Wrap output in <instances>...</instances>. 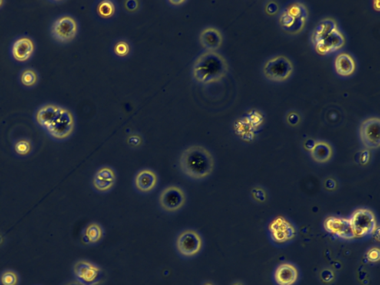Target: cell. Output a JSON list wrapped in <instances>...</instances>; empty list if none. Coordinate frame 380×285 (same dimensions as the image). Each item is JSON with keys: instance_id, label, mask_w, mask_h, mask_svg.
Instances as JSON below:
<instances>
[{"instance_id": "cell-26", "label": "cell", "mask_w": 380, "mask_h": 285, "mask_svg": "<svg viewBox=\"0 0 380 285\" xmlns=\"http://www.w3.org/2000/svg\"><path fill=\"white\" fill-rule=\"evenodd\" d=\"M115 5L112 1L104 0L98 4L97 13L102 18H111L115 14Z\"/></svg>"}, {"instance_id": "cell-33", "label": "cell", "mask_w": 380, "mask_h": 285, "mask_svg": "<svg viewBox=\"0 0 380 285\" xmlns=\"http://www.w3.org/2000/svg\"><path fill=\"white\" fill-rule=\"evenodd\" d=\"M365 257L370 262H377L380 260V251L378 247H372L368 250L365 255Z\"/></svg>"}, {"instance_id": "cell-13", "label": "cell", "mask_w": 380, "mask_h": 285, "mask_svg": "<svg viewBox=\"0 0 380 285\" xmlns=\"http://www.w3.org/2000/svg\"><path fill=\"white\" fill-rule=\"evenodd\" d=\"M117 182V173L110 166H103L96 171L92 178V187L94 191L100 194L110 193Z\"/></svg>"}, {"instance_id": "cell-37", "label": "cell", "mask_w": 380, "mask_h": 285, "mask_svg": "<svg viewBox=\"0 0 380 285\" xmlns=\"http://www.w3.org/2000/svg\"><path fill=\"white\" fill-rule=\"evenodd\" d=\"M324 185H325V189H326L328 191H335L337 188L336 181H335L334 178H332V177L326 179Z\"/></svg>"}, {"instance_id": "cell-19", "label": "cell", "mask_w": 380, "mask_h": 285, "mask_svg": "<svg viewBox=\"0 0 380 285\" xmlns=\"http://www.w3.org/2000/svg\"><path fill=\"white\" fill-rule=\"evenodd\" d=\"M299 277L297 267L291 263H281L274 272V282L277 285H294Z\"/></svg>"}, {"instance_id": "cell-34", "label": "cell", "mask_w": 380, "mask_h": 285, "mask_svg": "<svg viewBox=\"0 0 380 285\" xmlns=\"http://www.w3.org/2000/svg\"><path fill=\"white\" fill-rule=\"evenodd\" d=\"M301 117L299 114L295 111H291L287 116V121L291 126H296L299 124Z\"/></svg>"}, {"instance_id": "cell-25", "label": "cell", "mask_w": 380, "mask_h": 285, "mask_svg": "<svg viewBox=\"0 0 380 285\" xmlns=\"http://www.w3.org/2000/svg\"><path fill=\"white\" fill-rule=\"evenodd\" d=\"M20 80L23 87L32 88L38 84V73L34 68H25L20 74Z\"/></svg>"}, {"instance_id": "cell-20", "label": "cell", "mask_w": 380, "mask_h": 285, "mask_svg": "<svg viewBox=\"0 0 380 285\" xmlns=\"http://www.w3.org/2000/svg\"><path fill=\"white\" fill-rule=\"evenodd\" d=\"M63 107L54 104H46L39 107L35 113V119L38 125L46 130L51 123L60 115Z\"/></svg>"}, {"instance_id": "cell-38", "label": "cell", "mask_w": 380, "mask_h": 285, "mask_svg": "<svg viewBox=\"0 0 380 285\" xmlns=\"http://www.w3.org/2000/svg\"><path fill=\"white\" fill-rule=\"evenodd\" d=\"M315 144V140H313V139H308V140H307L305 142L304 147H305V150L311 152V150H312V149L313 148Z\"/></svg>"}, {"instance_id": "cell-16", "label": "cell", "mask_w": 380, "mask_h": 285, "mask_svg": "<svg viewBox=\"0 0 380 285\" xmlns=\"http://www.w3.org/2000/svg\"><path fill=\"white\" fill-rule=\"evenodd\" d=\"M345 37L339 31V28H337L328 37L314 44V46H315V51L319 54L325 55L340 49L345 45Z\"/></svg>"}, {"instance_id": "cell-6", "label": "cell", "mask_w": 380, "mask_h": 285, "mask_svg": "<svg viewBox=\"0 0 380 285\" xmlns=\"http://www.w3.org/2000/svg\"><path fill=\"white\" fill-rule=\"evenodd\" d=\"M73 272L77 282L81 285H99L104 278L102 267L86 259L77 261L74 263Z\"/></svg>"}, {"instance_id": "cell-31", "label": "cell", "mask_w": 380, "mask_h": 285, "mask_svg": "<svg viewBox=\"0 0 380 285\" xmlns=\"http://www.w3.org/2000/svg\"><path fill=\"white\" fill-rule=\"evenodd\" d=\"M252 197H253L256 201L259 202V203H264L268 199V195H267L266 191L262 187H256L252 190Z\"/></svg>"}, {"instance_id": "cell-35", "label": "cell", "mask_w": 380, "mask_h": 285, "mask_svg": "<svg viewBox=\"0 0 380 285\" xmlns=\"http://www.w3.org/2000/svg\"><path fill=\"white\" fill-rule=\"evenodd\" d=\"M139 2L135 0H130V1H126L124 2V8L126 11L130 12H135L139 8Z\"/></svg>"}, {"instance_id": "cell-41", "label": "cell", "mask_w": 380, "mask_h": 285, "mask_svg": "<svg viewBox=\"0 0 380 285\" xmlns=\"http://www.w3.org/2000/svg\"><path fill=\"white\" fill-rule=\"evenodd\" d=\"M231 285H245L242 282H235L231 284Z\"/></svg>"}, {"instance_id": "cell-15", "label": "cell", "mask_w": 380, "mask_h": 285, "mask_svg": "<svg viewBox=\"0 0 380 285\" xmlns=\"http://www.w3.org/2000/svg\"><path fill=\"white\" fill-rule=\"evenodd\" d=\"M324 227L328 233L345 240L356 238L349 219L331 216L325 219Z\"/></svg>"}, {"instance_id": "cell-8", "label": "cell", "mask_w": 380, "mask_h": 285, "mask_svg": "<svg viewBox=\"0 0 380 285\" xmlns=\"http://www.w3.org/2000/svg\"><path fill=\"white\" fill-rule=\"evenodd\" d=\"M78 32L77 20L70 15L58 17L51 25V34L53 38L60 44L71 42Z\"/></svg>"}, {"instance_id": "cell-44", "label": "cell", "mask_w": 380, "mask_h": 285, "mask_svg": "<svg viewBox=\"0 0 380 285\" xmlns=\"http://www.w3.org/2000/svg\"><path fill=\"white\" fill-rule=\"evenodd\" d=\"M1 242L2 241H1V237H0V243H1Z\"/></svg>"}, {"instance_id": "cell-24", "label": "cell", "mask_w": 380, "mask_h": 285, "mask_svg": "<svg viewBox=\"0 0 380 285\" xmlns=\"http://www.w3.org/2000/svg\"><path fill=\"white\" fill-rule=\"evenodd\" d=\"M333 153L332 147L328 142L318 140L311 151V155L315 162L323 164L331 160Z\"/></svg>"}, {"instance_id": "cell-39", "label": "cell", "mask_w": 380, "mask_h": 285, "mask_svg": "<svg viewBox=\"0 0 380 285\" xmlns=\"http://www.w3.org/2000/svg\"><path fill=\"white\" fill-rule=\"evenodd\" d=\"M168 3L171 5L172 6H182L183 4L186 3V1L184 0H179V1H168Z\"/></svg>"}, {"instance_id": "cell-7", "label": "cell", "mask_w": 380, "mask_h": 285, "mask_svg": "<svg viewBox=\"0 0 380 285\" xmlns=\"http://www.w3.org/2000/svg\"><path fill=\"white\" fill-rule=\"evenodd\" d=\"M293 71V65L285 56L272 57L265 63L263 72L268 80L275 82H282L288 80Z\"/></svg>"}, {"instance_id": "cell-5", "label": "cell", "mask_w": 380, "mask_h": 285, "mask_svg": "<svg viewBox=\"0 0 380 285\" xmlns=\"http://www.w3.org/2000/svg\"><path fill=\"white\" fill-rule=\"evenodd\" d=\"M187 200L186 192L180 186L165 187L159 195L158 203L161 210L168 214H175L181 210Z\"/></svg>"}, {"instance_id": "cell-27", "label": "cell", "mask_w": 380, "mask_h": 285, "mask_svg": "<svg viewBox=\"0 0 380 285\" xmlns=\"http://www.w3.org/2000/svg\"><path fill=\"white\" fill-rule=\"evenodd\" d=\"M14 150L19 155L25 156L31 153L32 144L28 139H20L14 144Z\"/></svg>"}, {"instance_id": "cell-28", "label": "cell", "mask_w": 380, "mask_h": 285, "mask_svg": "<svg viewBox=\"0 0 380 285\" xmlns=\"http://www.w3.org/2000/svg\"><path fill=\"white\" fill-rule=\"evenodd\" d=\"M19 282L18 274L14 270H5L0 276V282L2 285H18Z\"/></svg>"}, {"instance_id": "cell-4", "label": "cell", "mask_w": 380, "mask_h": 285, "mask_svg": "<svg viewBox=\"0 0 380 285\" xmlns=\"http://www.w3.org/2000/svg\"><path fill=\"white\" fill-rule=\"evenodd\" d=\"M308 17L306 6L301 2H295L282 11L279 17V24L287 32L296 34L303 29Z\"/></svg>"}, {"instance_id": "cell-32", "label": "cell", "mask_w": 380, "mask_h": 285, "mask_svg": "<svg viewBox=\"0 0 380 285\" xmlns=\"http://www.w3.org/2000/svg\"><path fill=\"white\" fill-rule=\"evenodd\" d=\"M321 280L325 284H331L335 280V273L330 269H325L320 273Z\"/></svg>"}, {"instance_id": "cell-36", "label": "cell", "mask_w": 380, "mask_h": 285, "mask_svg": "<svg viewBox=\"0 0 380 285\" xmlns=\"http://www.w3.org/2000/svg\"><path fill=\"white\" fill-rule=\"evenodd\" d=\"M265 11L269 15H275L279 11V6L275 2H269L265 7Z\"/></svg>"}, {"instance_id": "cell-1", "label": "cell", "mask_w": 380, "mask_h": 285, "mask_svg": "<svg viewBox=\"0 0 380 285\" xmlns=\"http://www.w3.org/2000/svg\"><path fill=\"white\" fill-rule=\"evenodd\" d=\"M180 171L188 178L201 181L213 173L215 160L213 154L202 146L194 145L183 150L179 159Z\"/></svg>"}, {"instance_id": "cell-12", "label": "cell", "mask_w": 380, "mask_h": 285, "mask_svg": "<svg viewBox=\"0 0 380 285\" xmlns=\"http://www.w3.org/2000/svg\"><path fill=\"white\" fill-rule=\"evenodd\" d=\"M268 230L272 240L278 243H287L296 236V230L292 223L282 216L274 219Z\"/></svg>"}, {"instance_id": "cell-22", "label": "cell", "mask_w": 380, "mask_h": 285, "mask_svg": "<svg viewBox=\"0 0 380 285\" xmlns=\"http://www.w3.org/2000/svg\"><path fill=\"white\" fill-rule=\"evenodd\" d=\"M334 64L337 74L343 77L352 75L356 70L355 60L348 53H340L335 57Z\"/></svg>"}, {"instance_id": "cell-9", "label": "cell", "mask_w": 380, "mask_h": 285, "mask_svg": "<svg viewBox=\"0 0 380 285\" xmlns=\"http://www.w3.org/2000/svg\"><path fill=\"white\" fill-rule=\"evenodd\" d=\"M356 238L370 236L376 231L377 220L375 215L368 209H358L349 219Z\"/></svg>"}, {"instance_id": "cell-21", "label": "cell", "mask_w": 380, "mask_h": 285, "mask_svg": "<svg viewBox=\"0 0 380 285\" xmlns=\"http://www.w3.org/2000/svg\"><path fill=\"white\" fill-rule=\"evenodd\" d=\"M104 236L103 226L97 222H91L83 230L82 242L87 246L97 245L102 241Z\"/></svg>"}, {"instance_id": "cell-30", "label": "cell", "mask_w": 380, "mask_h": 285, "mask_svg": "<svg viewBox=\"0 0 380 285\" xmlns=\"http://www.w3.org/2000/svg\"><path fill=\"white\" fill-rule=\"evenodd\" d=\"M126 144L132 149H139L143 144V139L140 134L133 133L126 138Z\"/></svg>"}, {"instance_id": "cell-23", "label": "cell", "mask_w": 380, "mask_h": 285, "mask_svg": "<svg viewBox=\"0 0 380 285\" xmlns=\"http://www.w3.org/2000/svg\"><path fill=\"white\" fill-rule=\"evenodd\" d=\"M338 28L336 22L332 18H325L321 20L314 28L312 34V41L313 44L319 42L328 37L333 31Z\"/></svg>"}, {"instance_id": "cell-14", "label": "cell", "mask_w": 380, "mask_h": 285, "mask_svg": "<svg viewBox=\"0 0 380 285\" xmlns=\"http://www.w3.org/2000/svg\"><path fill=\"white\" fill-rule=\"evenodd\" d=\"M133 183L137 193L143 195L150 194L158 186V175L152 169H142L136 173Z\"/></svg>"}, {"instance_id": "cell-17", "label": "cell", "mask_w": 380, "mask_h": 285, "mask_svg": "<svg viewBox=\"0 0 380 285\" xmlns=\"http://www.w3.org/2000/svg\"><path fill=\"white\" fill-rule=\"evenodd\" d=\"M35 51V44L32 39L28 37H21L14 41L11 52L14 60L18 62H25L32 57Z\"/></svg>"}, {"instance_id": "cell-40", "label": "cell", "mask_w": 380, "mask_h": 285, "mask_svg": "<svg viewBox=\"0 0 380 285\" xmlns=\"http://www.w3.org/2000/svg\"><path fill=\"white\" fill-rule=\"evenodd\" d=\"M201 285H216L213 282L211 281H205L203 283L201 284Z\"/></svg>"}, {"instance_id": "cell-29", "label": "cell", "mask_w": 380, "mask_h": 285, "mask_svg": "<svg viewBox=\"0 0 380 285\" xmlns=\"http://www.w3.org/2000/svg\"><path fill=\"white\" fill-rule=\"evenodd\" d=\"M114 51L118 57H126L130 52V44L125 40H119L114 45Z\"/></svg>"}, {"instance_id": "cell-3", "label": "cell", "mask_w": 380, "mask_h": 285, "mask_svg": "<svg viewBox=\"0 0 380 285\" xmlns=\"http://www.w3.org/2000/svg\"><path fill=\"white\" fill-rule=\"evenodd\" d=\"M175 246L180 257L185 259H194L203 250V237L194 229H185L178 235Z\"/></svg>"}, {"instance_id": "cell-10", "label": "cell", "mask_w": 380, "mask_h": 285, "mask_svg": "<svg viewBox=\"0 0 380 285\" xmlns=\"http://www.w3.org/2000/svg\"><path fill=\"white\" fill-rule=\"evenodd\" d=\"M75 127V119L70 110L63 108L60 115L51 123L46 129V132L57 140H63L68 138L74 132Z\"/></svg>"}, {"instance_id": "cell-42", "label": "cell", "mask_w": 380, "mask_h": 285, "mask_svg": "<svg viewBox=\"0 0 380 285\" xmlns=\"http://www.w3.org/2000/svg\"><path fill=\"white\" fill-rule=\"evenodd\" d=\"M4 4H5V1H3V0H0V8L3 6Z\"/></svg>"}, {"instance_id": "cell-11", "label": "cell", "mask_w": 380, "mask_h": 285, "mask_svg": "<svg viewBox=\"0 0 380 285\" xmlns=\"http://www.w3.org/2000/svg\"><path fill=\"white\" fill-rule=\"evenodd\" d=\"M359 135L362 144L366 148L378 149L380 145V118L371 117L363 120L359 128Z\"/></svg>"}, {"instance_id": "cell-2", "label": "cell", "mask_w": 380, "mask_h": 285, "mask_svg": "<svg viewBox=\"0 0 380 285\" xmlns=\"http://www.w3.org/2000/svg\"><path fill=\"white\" fill-rule=\"evenodd\" d=\"M227 71V61L222 54L206 51L195 60L192 76L197 84L209 85L222 80Z\"/></svg>"}, {"instance_id": "cell-18", "label": "cell", "mask_w": 380, "mask_h": 285, "mask_svg": "<svg viewBox=\"0 0 380 285\" xmlns=\"http://www.w3.org/2000/svg\"><path fill=\"white\" fill-rule=\"evenodd\" d=\"M201 45L207 51H216L223 43L222 31L216 27H206L199 36Z\"/></svg>"}, {"instance_id": "cell-43", "label": "cell", "mask_w": 380, "mask_h": 285, "mask_svg": "<svg viewBox=\"0 0 380 285\" xmlns=\"http://www.w3.org/2000/svg\"><path fill=\"white\" fill-rule=\"evenodd\" d=\"M80 285V284H79V283H73V284H71V285Z\"/></svg>"}]
</instances>
